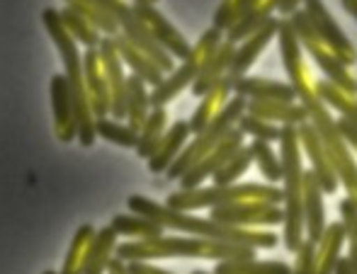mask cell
Returning <instances> with one entry per match:
<instances>
[{"label": "cell", "mask_w": 357, "mask_h": 274, "mask_svg": "<svg viewBox=\"0 0 357 274\" xmlns=\"http://www.w3.org/2000/svg\"><path fill=\"white\" fill-rule=\"evenodd\" d=\"M127 207L132 213L146 216L151 221L160 223L165 231H180L188 236L209 238V241L221 243H234V245H248V248H275L278 245V236L275 233H260V231H245V228L224 226L212 218L192 216L188 211H175L168 209L165 204H158L153 199L144 197V194H132L127 199Z\"/></svg>", "instance_id": "6da1fadb"}, {"label": "cell", "mask_w": 357, "mask_h": 274, "mask_svg": "<svg viewBox=\"0 0 357 274\" xmlns=\"http://www.w3.org/2000/svg\"><path fill=\"white\" fill-rule=\"evenodd\" d=\"M114 255L124 262H153L165 257H202V260H255V248L188 236H158L149 241L117 243Z\"/></svg>", "instance_id": "7a4b0ae2"}, {"label": "cell", "mask_w": 357, "mask_h": 274, "mask_svg": "<svg viewBox=\"0 0 357 274\" xmlns=\"http://www.w3.org/2000/svg\"><path fill=\"white\" fill-rule=\"evenodd\" d=\"M42 24L47 27L49 37H52L54 47H56L59 56H61V63H63L61 76L66 78L68 88H71V102H73V117H75V141H78L83 148H90L98 136H95L93 109H90L88 92H85L80 49H78V44L68 37L66 29H63L56 8H44L42 10Z\"/></svg>", "instance_id": "3957f363"}, {"label": "cell", "mask_w": 357, "mask_h": 274, "mask_svg": "<svg viewBox=\"0 0 357 274\" xmlns=\"http://www.w3.org/2000/svg\"><path fill=\"white\" fill-rule=\"evenodd\" d=\"M280 143H282V223H284V248L289 252H296V248L304 241V204H301V151H299V134L296 127L284 124L280 129Z\"/></svg>", "instance_id": "277c9868"}, {"label": "cell", "mask_w": 357, "mask_h": 274, "mask_svg": "<svg viewBox=\"0 0 357 274\" xmlns=\"http://www.w3.org/2000/svg\"><path fill=\"white\" fill-rule=\"evenodd\" d=\"M238 202H265L278 207L282 202V189L273 184H229V187H195V189H180L173 192L165 202L168 209L175 211H197V209H214L224 204H238Z\"/></svg>", "instance_id": "5b68a950"}, {"label": "cell", "mask_w": 357, "mask_h": 274, "mask_svg": "<svg viewBox=\"0 0 357 274\" xmlns=\"http://www.w3.org/2000/svg\"><path fill=\"white\" fill-rule=\"evenodd\" d=\"M245 102H248V99L241 97V95L231 97L229 102L221 107V112L216 114L212 122H209L199 134H195L192 141L185 143V148L178 153V158H175V161L170 163L168 170H165L168 180H178V177H183L185 172L195 166V163H199L209 151H212L216 143H219L221 138H224L226 134L236 127V122H238L241 114H245Z\"/></svg>", "instance_id": "8992f818"}, {"label": "cell", "mask_w": 357, "mask_h": 274, "mask_svg": "<svg viewBox=\"0 0 357 274\" xmlns=\"http://www.w3.org/2000/svg\"><path fill=\"white\" fill-rule=\"evenodd\" d=\"M221 34L216 27L207 29V32L199 37L197 47H192V51L188 54V58H183L178 68H173L170 73H165L163 81L155 88H151L149 92V102L151 107H165L170 99H175L188 86H192V81L197 78L199 68L207 63V58L216 51V47L221 44Z\"/></svg>", "instance_id": "52a82bcc"}, {"label": "cell", "mask_w": 357, "mask_h": 274, "mask_svg": "<svg viewBox=\"0 0 357 274\" xmlns=\"http://www.w3.org/2000/svg\"><path fill=\"white\" fill-rule=\"evenodd\" d=\"M98 3L102 5V8L109 13V17L117 22L119 34H122L129 44H134V47H137L142 54H146V56H149L151 61H153L155 66L163 71V76L173 71V68H175L173 56H170L165 49H160L158 44H155V39L149 34V29L144 27V22L137 17V15H134L132 5L124 3V0H98Z\"/></svg>", "instance_id": "ba28073f"}, {"label": "cell", "mask_w": 357, "mask_h": 274, "mask_svg": "<svg viewBox=\"0 0 357 274\" xmlns=\"http://www.w3.org/2000/svg\"><path fill=\"white\" fill-rule=\"evenodd\" d=\"M291 29H294L296 39H299V42H304V47L309 49V54L316 58V63H319L321 71H324L326 76L335 83V88H338V90H343L345 95H357V81L350 76L348 68H345L343 63L333 56V54H328L324 49L321 39L316 37V32L311 29L304 10H294V13H291Z\"/></svg>", "instance_id": "9c48e42d"}, {"label": "cell", "mask_w": 357, "mask_h": 274, "mask_svg": "<svg viewBox=\"0 0 357 274\" xmlns=\"http://www.w3.org/2000/svg\"><path fill=\"white\" fill-rule=\"evenodd\" d=\"M304 15L309 19L311 29L316 32V37L321 39V44H326L343 66H353L357 61V51L348 42L343 29L338 27V22L324 8V3L321 0H304Z\"/></svg>", "instance_id": "30bf717a"}, {"label": "cell", "mask_w": 357, "mask_h": 274, "mask_svg": "<svg viewBox=\"0 0 357 274\" xmlns=\"http://www.w3.org/2000/svg\"><path fill=\"white\" fill-rule=\"evenodd\" d=\"M100 61H102V73L109 88V117L124 119L127 114V71H124V61L119 56L117 47H114L112 37H100L98 44Z\"/></svg>", "instance_id": "8fae6325"}, {"label": "cell", "mask_w": 357, "mask_h": 274, "mask_svg": "<svg viewBox=\"0 0 357 274\" xmlns=\"http://www.w3.org/2000/svg\"><path fill=\"white\" fill-rule=\"evenodd\" d=\"M134 15L144 22V27L149 29V34L155 39L160 49L170 54L173 58H188V54L192 51V47L188 44V39L178 32L173 22L163 17L153 5H146V3H134L132 5Z\"/></svg>", "instance_id": "7c38bea8"}, {"label": "cell", "mask_w": 357, "mask_h": 274, "mask_svg": "<svg viewBox=\"0 0 357 274\" xmlns=\"http://www.w3.org/2000/svg\"><path fill=\"white\" fill-rule=\"evenodd\" d=\"M282 209L275 204L265 202H238V204H224V207L212 209V221L224 223V226H253V223H268L278 226L282 223Z\"/></svg>", "instance_id": "4fadbf2b"}, {"label": "cell", "mask_w": 357, "mask_h": 274, "mask_svg": "<svg viewBox=\"0 0 357 274\" xmlns=\"http://www.w3.org/2000/svg\"><path fill=\"white\" fill-rule=\"evenodd\" d=\"M243 146V134L238 131V129H231L229 134H226L224 138H221L219 143L212 148V151L207 153V156L202 158L199 163H195L192 168H190L188 172H185L183 177H178L180 180V189H195L199 187L207 177H212L216 170H219L221 166H224L226 161H229L231 156H234L238 148Z\"/></svg>", "instance_id": "5bb4252c"}, {"label": "cell", "mask_w": 357, "mask_h": 274, "mask_svg": "<svg viewBox=\"0 0 357 274\" xmlns=\"http://www.w3.org/2000/svg\"><path fill=\"white\" fill-rule=\"evenodd\" d=\"M83 81L85 92H88V102L93 109V117H109V88L102 73V61H100L98 49H85L83 56Z\"/></svg>", "instance_id": "9a60e30c"}, {"label": "cell", "mask_w": 357, "mask_h": 274, "mask_svg": "<svg viewBox=\"0 0 357 274\" xmlns=\"http://www.w3.org/2000/svg\"><path fill=\"white\" fill-rule=\"evenodd\" d=\"M301 204H304V228L309 236L306 241L319 243L326 231V207L321 184L311 170L301 175Z\"/></svg>", "instance_id": "2e32d148"}, {"label": "cell", "mask_w": 357, "mask_h": 274, "mask_svg": "<svg viewBox=\"0 0 357 274\" xmlns=\"http://www.w3.org/2000/svg\"><path fill=\"white\" fill-rule=\"evenodd\" d=\"M49 95H52V114H54V134L61 143L75 141V117L71 102V88L68 81L56 73L49 83Z\"/></svg>", "instance_id": "e0dca14e"}, {"label": "cell", "mask_w": 357, "mask_h": 274, "mask_svg": "<svg viewBox=\"0 0 357 274\" xmlns=\"http://www.w3.org/2000/svg\"><path fill=\"white\" fill-rule=\"evenodd\" d=\"M275 34H278V19L268 17L248 39H243L241 47H236L234 58H231V66H229V73H226V76H229L231 81L243 78L245 73H248V68L255 63V58L260 56V51L268 47L270 39H273Z\"/></svg>", "instance_id": "ac0fdd59"}, {"label": "cell", "mask_w": 357, "mask_h": 274, "mask_svg": "<svg viewBox=\"0 0 357 274\" xmlns=\"http://www.w3.org/2000/svg\"><path fill=\"white\" fill-rule=\"evenodd\" d=\"M296 134H299V141H304L306 153L311 156V163H314V170L311 172H314L316 180H319L321 192L333 194L335 189H338V175H335L333 166H331L328 156H326V148H324V143H321L316 129L304 122L299 129H296Z\"/></svg>", "instance_id": "d6986e66"}, {"label": "cell", "mask_w": 357, "mask_h": 274, "mask_svg": "<svg viewBox=\"0 0 357 274\" xmlns=\"http://www.w3.org/2000/svg\"><path fill=\"white\" fill-rule=\"evenodd\" d=\"M192 136V131H190V124L183 122V119H178L175 124H170L168 129H165L163 138H160L158 148L153 151V156L149 158V170L153 172V175H160V172H165L170 168V163L178 158V153L185 148V143H188V138Z\"/></svg>", "instance_id": "ffe728a7"}, {"label": "cell", "mask_w": 357, "mask_h": 274, "mask_svg": "<svg viewBox=\"0 0 357 274\" xmlns=\"http://www.w3.org/2000/svg\"><path fill=\"white\" fill-rule=\"evenodd\" d=\"M231 90L245 99H273V102H291V99H296L294 86L270 81V78H236Z\"/></svg>", "instance_id": "44dd1931"}, {"label": "cell", "mask_w": 357, "mask_h": 274, "mask_svg": "<svg viewBox=\"0 0 357 274\" xmlns=\"http://www.w3.org/2000/svg\"><path fill=\"white\" fill-rule=\"evenodd\" d=\"M234 51H236V44H231V42H221L219 47H216V51L207 58V63L199 68L197 78H195L192 86H190V88H192L195 97H202L204 92H209L216 83H219L221 78L229 73Z\"/></svg>", "instance_id": "7402d4cb"}, {"label": "cell", "mask_w": 357, "mask_h": 274, "mask_svg": "<svg viewBox=\"0 0 357 274\" xmlns=\"http://www.w3.org/2000/svg\"><path fill=\"white\" fill-rule=\"evenodd\" d=\"M117 243H119V236L109 226H102L100 231H95L93 241L88 243V252H85L83 274L107 272L109 260H112L114 250H117Z\"/></svg>", "instance_id": "603a6c76"}, {"label": "cell", "mask_w": 357, "mask_h": 274, "mask_svg": "<svg viewBox=\"0 0 357 274\" xmlns=\"http://www.w3.org/2000/svg\"><path fill=\"white\" fill-rule=\"evenodd\" d=\"M231 86H234V81H231L229 76H224L212 88V90L202 95V102L197 104V109H195V114L190 117V122H188L190 124V131L199 134L209 122H212L216 114L221 112V107L229 102V95L234 92V90H231Z\"/></svg>", "instance_id": "cb8c5ba5"}, {"label": "cell", "mask_w": 357, "mask_h": 274, "mask_svg": "<svg viewBox=\"0 0 357 274\" xmlns=\"http://www.w3.org/2000/svg\"><path fill=\"white\" fill-rule=\"evenodd\" d=\"M112 39H114V47H117L119 56H122L124 66H127L129 71L134 73V76L142 78L146 86L155 88L160 81H163V71H160V68L155 66V63L151 61V58L146 56V54L139 51V49L134 47V44H129L127 39L122 37V34H117V37H112Z\"/></svg>", "instance_id": "d4e9b609"}, {"label": "cell", "mask_w": 357, "mask_h": 274, "mask_svg": "<svg viewBox=\"0 0 357 274\" xmlns=\"http://www.w3.org/2000/svg\"><path fill=\"white\" fill-rule=\"evenodd\" d=\"M245 114H253L260 119H278L282 124H304L306 119V109L296 107L291 102H273V99H248L245 102Z\"/></svg>", "instance_id": "484cf974"}, {"label": "cell", "mask_w": 357, "mask_h": 274, "mask_svg": "<svg viewBox=\"0 0 357 274\" xmlns=\"http://www.w3.org/2000/svg\"><path fill=\"white\" fill-rule=\"evenodd\" d=\"M109 228H112L117 236H124L129 241H149V238H158L165 233V228L160 223L151 221L146 216H139V213H117L109 221Z\"/></svg>", "instance_id": "4316f807"}, {"label": "cell", "mask_w": 357, "mask_h": 274, "mask_svg": "<svg viewBox=\"0 0 357 274\" xmlns=\"http://www.w3.org/2000/svg\"><path fill=\"white\" fill-rule=\"evenodd\" d=\"M343 241H345L343 223H331V226H326L324 238L316 243V245H321V250H316L314 274H333V267L340 257Z\"/></svg>", "instance_id": "83f0119b"}, {"label": "cell", "mask_w": 357, "mask_h": 274, "mask_svg": "<svg viewBox=\"0 0 357 274\" xmlns=\"http://www.w3.org/2000/svg\"><path fill=\"white\" fill-rule=\"evenodd\" d=\"M165 129H168V112H165V107H151L144 127L139 129V141H137L139 158L149 161V158L153 156V151L158 148L160 138H163Z\"/></svg>", "instance_id": "f1b7e54d"}, {"label": "cell", "mask_w": 357, "mask_h": 274, "mask_svg": "<svg viewBox=\"0 0 357 274\" xmlns=\"http://www.w3.org/2000/svg\"><path fill=\"white\" fill-rule=\"evenodd\" d=\"M151 112V102H149V88L139 76L129 73L127 76V124L139 134V129L144 127L146 117Z\"/></svg>", "instance_id": "f546056e"}, {"label": "cell", "mask_w": 357, "mask_h": 274, "mask_svg": "<svg viewBox=\"0 0 357 274\" xmlns=\"http://www.w3.org/2000/svg\"><path fill=\"white\" fill-rule=\"evenodd\" d=\"M63 3H66V8H71L78 15H83V17L88 19L102 37H117L119 34L117 22L109 17V13L98 3V0H63Z\"/></svg>", "instance_id": "4dcf8cb0"}, {"label": "cell", "mask_w": 357, "mask_h": 274, "mask_svg": "<svg viewBox=\"0 0 357 274\" xmlns=\"http://www.w3.org/2000/svg\"><path fill=\"white\" fill-rule=\"evenodd\" d=\"M273 8H275L273 3L250 5V8L245 10V13L241 15V17L236 19V22L231 24L229 29H226V42L236 44V42H243V39H248L250 34H253L255 29H258L260 24H263L265 19L270 17V10H273Z\"/></svg>", "instance_id": "1f68e13d"}, {"label": "cell", "mask_w": 357, "mask_h": 274, "mask_svg": "<svg viewBox=\"0 0 357 274\" xmlns=\"http://www.w3.org/2000/svg\"><path fill=\"white\" fill-rule=\"evenodd\" d=\"M59 17H61L63 29H66L68 37H71L75 44H83L85 49H98L100 32L83 17V15H78L75 10L63 5V8L59 10Z\"/></svg>", "instance_id": "d6a6232c"}, {"label": "cell", "mask_w": 357, "mask_h": 274, "mask_svg": "<svg viewBox=\"0 0 357 274\" xmlns=\"http://www.w3.org/2000/svg\"><path fill=\"white\" fill-rule=\"evenodd\" d=\"M95 136L114 143L119 148H137L139 134L129 124H122L112 117H98L95 119Z\"/></svg>", "instance_id": "836d02e7"}, {"label": "cell", "mask_w": 357, "mask_h": 274, "mask_svg": "<svg viewBox=\"0 0 357 274\" xmlns=\"http://www.w3.org/2000/svg\"><path fill=\"white\" fill-rule=\"evenodd\" d=\"M95 236V226L83 223L78 231L73 233V241L68 245V252L63 257V265L59 274H83V262H85V252H88V243Z\"/></svg>", "instance_id": "e575fe53"}, {"label": "cell", "mask_w": 357, "mask_h": 274, "mask_svg": "<svg viewBox=\"0 0 357 274\" xmlns=\"http://www.w3.org/2000/svg\"><path fill=\"white\" fill-rule=\"evenodd\" d=\"M214 274H291L287 262H258V260H221Z\"/></svg>", "instance_id": "d590c367"}, {"label": "cell", "mask_w": 357, "mask_h": 274, "mask_svg": "<svg viewBox=\"0 0 357 274\" xmlns=\"http://www.w3.org/2000/svg\"><path fill=\"white\" fill-rule=\"evenodd\" d=\"M253 166V153H250V146H241L219 170L214 172V184L219 187H229V184H236L241 175H243L248 168Z\"/></svg>", "instance_id": "8d00e7d4"}, {"label": "cell", "mask_w": 357, "mask_h": 274, "mask_svg": "<svg viewBox=\"0 0 357 274\" xmlns=\"http://www.w3.org/2000/svg\"><path fill=\"white\" fill-rule=\"evenodd\" d=\"M250 153H253V163H258V168L265 175V180H270V182L282 180V166H280V158L275 156V151L270 148L268 141L255 138V141L250 143Z\"/></svg>", "instance_id": "74e56055"}, {"label": "cell", "mask_w": 357, "mask_h": 274, "mask_svg": "<svg viewBox=\"0 0 357 274\" xmlns=\"http://www.w3.org/2000/svg\"><path fill=\"white\" fill-rule=\"evenodd\" d=\"M340 216H343V228H345V238L350 241V252L345 257L350 260V267L357 274V204L353 202V197H343L338 204Z\"/></svg>", "instance_id": "f35d334b"}, {"label": "cell", "mask_w": 357, "mask_h": 274, "mask_svg": "<svg viewBox=\"0 0 357 274\" xmlns=\"http://www.w3.org/2000/svg\"><path fill=\"white\" fill-rule=\"evenodd\" d=\"M236 129L241 134H250L253 138H260V141H278L280 138V127L265 122L260 117H253V114H241L238 122H236Z\"/></svg>", "instance_id": "ab89813d"}, {"label": "cell", "mask_w": 357, "mask_h": 274, "mask_svg": "<svg viewBox=\"0 0 357 274\" xmlns=\"http://www.w3.org/2000/svg\"><path fill=\"white\" fill-rule=\"evenodd\" d=\"M316 90H319V95L324 99H328L331 104H335V107H338L340 112L350 119V122L357 124V99L345 97V92L338 90L335 86H331V83H319V86H316Z\"/></svg>", "instance_id": "60d3db41"}, {"label": "cell", "mask_w": 357, "mask_h": 274, "mask_svg": "<svg viewBox=\"0 0 357 274\" xmlns=\"http://www.w3.org/2000/svg\"><path fill=\"white\" fill-rule=\"evenodd\" d=\"M314 260H316V243L301 241L296 248V265L291 267V274H314Z\"/></svg>", "instance_id": "b9f144b4"}, {"label": "cell", "mask_w": 357, "mask_h": 274, "mask_svg": "<svg viewBox=\"0 0 357 274\" xmlns=\"http://www.w3.org/2000/svg\"><path fill=\"white\" fill-rule=\"evenodd\" d=\"M127 270L129 274H173L170 270L151 265V262H127Z\"/></svg>", "instance_id": "7bdbcfd3"}, {"label": "cell", "mask_w": 357, "mask_h": 274, "mask_svg": "<svg viewBox=\"0 0 357 274\" xmlns=\"http://www.w3.org/2000/svg\"><path fill=\"white\" fill-rule=\"evenodd\" d=\"M335 129H338V134H343V138H348V141L357 148V124L355 122H350L348 117H343L338 124H335Z\"/></svg>", "instance_id": "ee69618b"}, {"label": "cell", "mask_w": 357, "mask_h": 274, "mask_svg": "<svg viewBox=\"0 0 357 274\" xmlns=\"http://www.w3.org/2000/svg\"><path fill=\"white\" fill-rule=\"evenodd\" d=\"M105 274H129V270H127V262L124 260H119L117 255L109 260V265H107V272Z\"/></svg>", "instance_id": "f6af8a7d"}, {"label": "cell", "mask_w": 357, "mask_h": 274, "mask_svg": "<svg viewBox=\"0 0 357 274\" xmlns=\"http://www.w3.org/2000/svg\"><path fill=\"white\" fill-rule=\"evenodd\" d=\"M333 274H355L348 257H338V262H335V267H333Z\"/></svg>", "instance_id": "bcb514c9"}, {"label": "cell", "mask_w": 357, "mask_h": 274, "mask_svg": "<svg viewBox=\"0 0 357 274\" xmlns=\"http://www.w3.org/2000/svg\"><path fill=\"white\" fill-rule=\"evenodd\" d=\"M343 5L353 17H357V0H343Z\"/></svg>", "instance_id": "7dc6e473"}, {"label": "cell", "mask_w": 357, "mask_h": 274, "mask_svg": "<svg viewBox=\"0 0 357 274\" xmlns=\"http://www.w3.org/2000/svg\"><path fill=\"white\" fill-rule=\"evenodd\" d=\"M134 3H146V5H153V3H158V0H134Z\"/></svg>", "instance_id": "c3c4849f"}, {"label": "cell", "mask_w": 357, "mask_h": 274, "mask_svg": "<svg viewBox=\"0 0 357 274\" xmlns=\"http://www.w3.org/2000/svg\"><path fill=\"white\" fill-rule=\"evenodd\" d=\"M192 274H214V272H204V270H195Z\"/></svg>", "instance_id": "681fc988"}, {"label": "cell", "mask_w": 357, "mask_h": 274, "mask_svg": "<svg viewBox=\"0 0 357 274\" xmlns=\"http://www.w3.org/2000/svg\"><path fill=\"white\" fill-rule=\"evenodd\" d=\"M44 274H59V272H52V270H49V272H44Z\"/></svg>", "instance_id": "f907efd6"}]
</instances>
